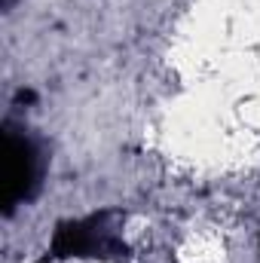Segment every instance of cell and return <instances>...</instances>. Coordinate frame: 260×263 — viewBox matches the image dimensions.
I'll return each instance as SVG.
<instances>
[{
  "instance_id": "6da1fadb",
  "label": "cell",
  "mask_w": 260,
  "mask_h": 263,
  "mask_svg": "<svg viewBox=\"0 0 260 263\" xmlns=\"http://www.w3.org/2000/svg\"><path fill=\"white\" fill-rule=\"evenodd\" d=\"M110 211H98L89 217L65 220L55 227L52 242H49V260H67V257H95V260H110L123 257L126 245L110 227Z\"/></svg>"
},
{
  "instance_id": "7a4b0ae2",
  "label": "cell",
  "mask_w": 260,
  "mask_h": 263,
  "mask_svg": "<svg viewBox=\"0 0 260 263\" xmlns=\"http://www.w3.org/2000/svg\"><path fill=\"white\" fill-rule=\"evenodd\" d=\"M43 178V156L31 135L6 126L3 129V205L6 214L18 205L31 202L40 190Z\"/></svg>"
}]
</instances>
